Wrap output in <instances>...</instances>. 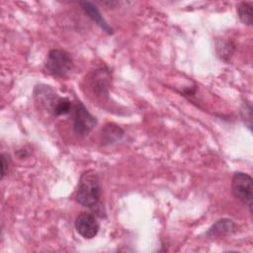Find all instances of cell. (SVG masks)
<instances>
[{
  "mask_svg": "<svg viewBox=\"0 0 253 253\" xmlns=\"http://www.w3.org/2000/svg\"><path fill=\"white\" fill-rule=\"evenodd\" d=\"M81 9L85 13V15L92 21L94 22L103 32H105L108 35H113L114 30L111 28V26L107 23V21L104 19L102 16L100 10L97 8L96 5L93 3L86 1V2H80L79 3Z\"/></svg>",
  "mask_w": 253,
  "mask_h": 253,
  "instance_id": "7",
  "label": "cell"
},
{
  "mask_svg": "<svg viewBox=\"0 0 253 253\" xmlns=\"http://www.w3.org/2000/svg\"><path fill=\"white\" fill-rule=\"evenodd\" d=\"M34 98L37 103H40L42 107L52 113L53 108L60 97L51 86L40 84L34 89Z\"/></svg>",
  "mask_w": 253,
  "mask_h": 253,
  "instance_id": "6",
  "label": "cell"
},
{
  "mask_svg": "<svg viewBox=\"0 0 253 253\" xmlns=\"http://www.w3.org/2000/svg\"><path fill=\"white\" fill-rule=\"evenodd\" d=\"M215 50L221 60L228 62L235 50V44L230 40L221 38L215 41Z\"/></svg>",
  "mask_w": 253,
  "mask_h": 253,
  "instance_id": "11",
  "label": "cell"
},
{
  "mask_svg": "<svg viewBox=\"0 0 253 253\" xmlns=\"http://www.w3.org/2000/svg\"><path fill=\"white\" fill-rule=\"evenodd\" d=\"M231 193L236 200L248 208L250 212L252 211L253 180L249 174L241 171H237L233 174Z\"/></svg>",
  "mask_w": 253,
  "mask_h": 253,
  "instance_id": "4",
  "label": "cell"
},
{
  "mask_svg": "<svg viewBox=\"0 0 253 253\" xmlns=\"http://www.w3.org/2000/svg\"><path fill=\"white\" fill-rule=\"evenodd\" d=\"M240 115L245 126L251 130L252 128V106L251 103L245 100L240 108Z\"/></svg>",
  "mask_w": 253,
  "mask_h": 253,
  "instance_id": "14",
  "label": "cell"
},
{
  "mask_svg": "<svg viewBox=\"0 0 253 253\" xmlns=\"http://www.w3.org/2000/svg\"><path fill=\"white\" fill-rule=\"evenodd\" d=\"M237 230V224L230 218H220L216 220L206 232L208 238H216L220 236L230 235Z\"/></svg>",
  "mask_w": 253,
  "mask_h": 253,
  "instance_id": "8",
  "label": "cell"
},
{
  "mask_svg": "<svg viewBox=\"0 0 253 253\" xmlns=\"http://www.w3.org/2000/svg\"><path fill=\"white\" fill-rule=\"evenodd\" d=\"M44 68L52 76L65 77L73 70L74 61L68 51L61 48H53L47 53Z\"/></svg>",
  "mask_w": 253,
  "mask_h": 253,
  "instance_id": "2",
  "label": "cell"
},
{
  "mask_svg": "<svg viewBox=\"0 0 253 253\" xmlns=\"http://www.w3.org/2000/svg\"><path fill=\"white\" fill-rule=\"evenodd\" d=\"M248 2H240L237 5L236 11L239 20L247 26H252V9Z\"/></svg>",
  "mask_w": 253,
  "mask_h": 253,
  "instance_id": "12",
  "label": "cell"
},
{
  "mask_svg": "<svg viewBox=\"0 0 253 253\" xmlns=\"http://www.w3.org/2000/svg\"><path fill=\"white\" fill-rule=\"evenodd\" d=\"M73 108V103L66 97H60L59 100L57 101L55 107L53 108L52 114L55 117H60V116H65L68 114H71Z\"/></svg>",
  "mask_w": 253,
  "mask_h": 253,
  "instance_id": "13",
  "label": "cell"
},
{
  "mask_svg": "<svg viewBox=\"0 0 253 253\" xmlns=\"http://www.w3.org/2000/svg\"><path fill=\"white\" fill-rule=\"evenodd\" d=\"M0 157H1V179H4L5 175L9 171L10 155L7 153H2Z\"/></svg>",
  "mask_w": 253,
  "mask_h": 253,
  "instance_id": "15",
  "label": "cell"
},
{
  "mask_svg": "<svg viewBox=\"0 0 253 253\" xmlns=\"http://www.w3.org/2000/svg\"><path fill=\"white\" fill-rule=\"evenodd\" d=\"M125 130L118 125L109 123L101 129V142L102 145L108 146L118 143L125 136Z\"/></svg>",
  "mask_w": 253,
  "mask_h": 253,
  "instance_id": "9",
  "label": "cell"
},
{
  "mask_svg": "<svg viewBox=\"0 0 253 253\" xmlns=\"http://www.w3.org/2000/svg\"><path fill=\"white\" fill-rule=\"evenodd\" d=\"M102 188L98 174L94 170L84 171L79 179L75 200L101 217L106 216V211L101 201Z\"/></svg>",
  "mask_w": 253,
  "mask_h": 253,
  "instance_id": "1",
  "label": "cell"
},
{
  "mask_svg": "<svg viewBox=\"0 0 253 253\" xmlns=\"http://www.w3.org/2000/svg\"><path fill=\"white\" fill-rule=\"evenodd\" d=\"M110 72L106 68H99L95 71L92 78V87L94 91L102 96L109 95Z\"/></svg>",
  "mask_w": 253,
  "mask_h": 253,
  "instance_id": "10",
  "label": "cell"
},
{
  "mask_svg": "<svg viewBox=\"0 0 253 253\" xmlns=\"http://www.w3.org/2000/svg\"><path fill=\"white\" fill-rule=\"evenodd\" d=\"M71 117L73 131L81 137L88 135L98 124L97 118L88 111L81 101L78 100L73 104Z\"/></svg>",
  "mask_w": 253,
  "mask_h": 253,
  "instance_id": "3",
  "label": "cell"
},
{
  "mask_svg": "<svg viewBox=\"0 0 253 253\" xmlns=\"http://www.w3.org/2000/svg\"><path fill=\"white\" fill-rule=\"evenodd\" d=\"M74 226L76 231L85 239L94 238L100 229V224L95 214L86 211L80 212L76 216Z\"/></svg>",
  "mask_w": 253,
  "mask_h": 253,
  "instance_id": "5",
  "label": "cell"
}]
</instances>
